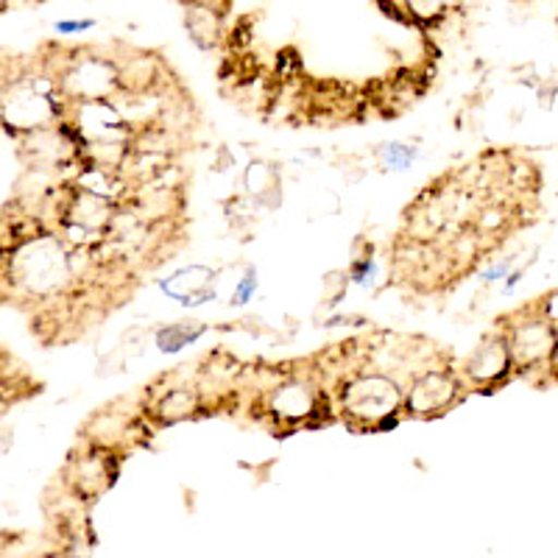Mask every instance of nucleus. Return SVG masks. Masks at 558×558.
Returning <instances> with one entry per match:
<instances>
[{
  "label": "nucleus",
  "instance_id": "obj_8",
  "mask_svg": "<svg viewBox=\"0 0 558 558\" xmlns=\"http://www.w3.org/2000/svg\"><path fill=\"white\" fill-rule=\"evenodd\" d=\"M187 338H193V332L187 324H182V327H168V330L159 336V343H162L166 352H177V349H182V343L187 341Z\"/></svg>",
  "mask_w": 558,
  "mask_h": 558
},
{
  "label": "nucleus",
  "instance_id": "obj_5",
  "mask_svg": "<svg viewBox=\"0 0 558 558\" xmlns=\"http://www.w3.org/2000/svg\"><path fill=\"white\" fill-rule=\"evenodd\" d=\"M322 402H324V393L318 391L313 383L288 380L271 391V397H268V413H271L277 422H286V425L299 427V425H307L313 416H318Z\"/></svg>",
  "mask_w": 558,
  "mask_h": 558
},
{
  "label": "nucleus",
  "instance_id": "obj_3",
  "mask_svg": "<svg viewBox=\"0 0 558 558\" xmlns=\"http://www.w3.org/2000/svg\"><path fill=\"white\" fill-rule=\"evenodd\" d=\"M511 375H517V368L502 327L483 338V343L472 352L470 361L463 363V380L475 388H495Z\"/></svg>",
  "mask_w": 558,
  "mask_h": 558
},
{
  "label": "nucleus",
  "instance_id": "obj_2",
  "mask_svg": "<svg viewBox=\"0 0 558 558\" xmlns=\"http://www.w3.org/2000/svg\"><path fill=\"white\" fill-rule=\"evenodd\" d=\"M514 357L517 375H547L556 368L558 361V327L533 305L531 311H520L517 316L508 318L502 327Z\"/></svg>",
  "mask_w": 558,
  "mask_h": 558
},
{
  "label": "nucleus",
  "instance_id": "obj_7",
  "mask_svg": "<svg viewBox=\"0 0 558 558\" xmlns=\"http://www.w3.org/2000/svg\"><path fill=\"white\" fill-rule=\"evenodd\" d=\"M202 408V400H198V391H187V388H173V391L162 393L154 405V416L159 422H179V418H187Z\"/></svg>",
  "mask_w": 558,
  "mask_h": 558
},
{
  "label": "nucleus",
  "instance_id": "obj_4",
  "mask_svg": "<svg viewBox=\"0 0 558 558\" xmlns=\"http://www.w3.org/2000/svg\"><path fill=\"white\" fill-rule=\"evenodd\" d=\"M461 380L450 368H430L418 375L405 391V411L411 416H436L458 400Z\"/></svg>",
  "mask_w": 558,
  "mask_h": 558
},
{
  "label": "nucleus",
  "instance_id": "obj_9",
  "mask_svg": "<svg viewBox=\"0 0 558 558\" xmlns=\"http://www.w3.org/2000/svg\"><path fill=\"white\" fill-rule=\"evenodd\" d=\"M93 26H96V20H62V23H57V32L59 34H82V32H89Z\"/></svg>",
  "mask_w": 558,
  "mask_h": 558
},
{
  "label": "nucleus",
  "instance_id": "obj_10",
  "mask_svg": "<svg viewBox=\"0 0 558 558\" xmlns=\"http://www.w3.org/2000/svg\"><path fill=\"white\" fill-rule=\"evenodd\" d=\"M254 286H257V282H254V277H246V279H243L241 288H238V293H235V302H238V305H243V302H246V299L252 296Z\"/></svg>",
  "mask_w": 558,
  "mask_h": 558
},
{
  "label": "nucleus",
  "instance_id": "obj_6",
  "mask_svg": "<svg viewBox=\"0 0 558 558\" xmlns=\"http://www.w3.org/2000/svg\"><path fill=\"white\" fill-rule=\"evenodd\" d=\"M114 475H118V458L109 447H89L87 452L70 461V486L84 500L104 495Z\"/></svg>",
  "mask_w": 558,
  "mask_h": 558
},
{
  "label": "nucleus",
  "instance_id": "obj_1",
  "mask_svg": "<svg viewBox=\"0 0 558 558\" xmlns=\"http://www.w3.org/2000/svg\"><path fill=\"white\" fill-rule=\"evenodd\" d=\"M338 405L349 425L361 430H377L397 422L400 408H405V393L386 375L368 372V375L349 377L341 383Z\"/></svg>",
  "mask_w": 558,
  "mask_h": 558
}]
</instances>
